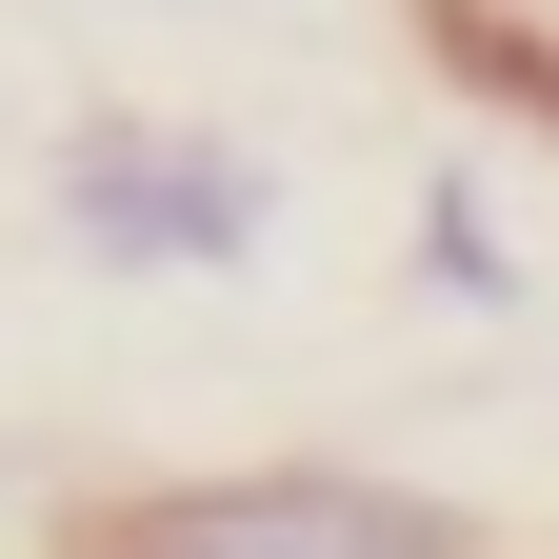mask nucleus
<instances>
[{
    "instance_id": "obj_1",
    "label": "nucleus",
    "mask_w": 559,
    "mask_h": 559,
    "mask_svg": "<svg viewBox=\"0 0 559 559\" xmlns=\"http://www.w3.org/2000/svg\"><path fill=\"white\" fill-rule=\"evenodd\" d=\"M60 221H81V260H180V280H221V260H260V160H221V140H140V120H100L81 160H60Z\"/></svg>"
},
{
    "instance_id": "obj_2",
    "label": "nucleus",
    "mask_w": 559,
    "mask_h": 559,
    "mask_svg": "<svg viewBox=\"0 0 559 559\" xmlns=\"http://www.w3.org/2000/svg\"><path fill=\"white\" fill-rule=\"evenodd\" d=\"M100 559H479L460 520H419V500H380V479H200V500H140Z\"/></svg>"
}]
</instances>
